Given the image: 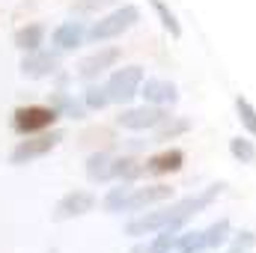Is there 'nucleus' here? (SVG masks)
<instances>
[{"mask_svg":"<svg viewBox=\"0 0 256 253\" xmlns=\"http://www.w3.org/2000/svg\"><path fill=\"white\" fill-rule=\"evenodd\" d=\"M137 21H140V9H137L134 3L116 6V9L104 12V15L86 30V39L96 42V45H98V42H108V39H116V36L128 33L131 27H137Z\"/></svg>","mask_w":256,"mask_h":253,"instance_id":"obj_1","label":"nucleus"},{"mask_svg":"<svg viewBox=\"0 0 256 253\" xmlns=\"http://www.w3.org/2000/svg\"><path fill=\"white\" fill-rule=\"evenodd\" d=\"M60 143H63V131H60V128H48V131H39V134H27V137L18 140V146L12 149L9 164L24 167V164L36 161V158H45V155L54 152Z\"/></svg>","mask_w":256,"mask_h":253,"instance_id":"obj_2","label":"nucleus"},{"mask_svg":"<svg viewBox=\"0 0 256 253\" xmlns=\"http://www.w3.org/2000/svg\"><path fill=\"white\" fill-rule=\"evenodd\" d=\"M146 74H143V66H122V68H114L110 78H108V96H110V104H131L137 96H140V86H143Z\"/></svg>","mask_w":256,"mask_h":253,"instance_id":"obj_3","label":"nucleus"},{"mask_svg":"<svg viewBox=\"0 0 256 253\" xmlns=\"http://www.w3.org/2000/svg\"><path fill=\"white\" fill-rule=\"evenodd\" d=\"M57 120H60V114L51 104H21L12 114V128L21 137H27V134H39V131L54 128Z\"/></svg>","mask_w":256,"mask_h":253,"instance_id":"obj_4","label":"nucleus"},{"mask_svg":"<svg viewBox=\"0 0 256 253\" xmlns=\"http://www.w3.org/2000/svg\"><path fill=\"white\" fill-rule=\"evenodd\" d=\"M120 60H122V48H116V45H98L92 54H86V57L78 63V78L86 80V84H92V80H98L104 72L116 68Z\"/></svg>","mask_w":256,"mask_h":253,"instance_id":"obj_5","label":"nucleus"},{"mask_svg":"<svg viewBox=\"0 0 256 253\" xmlns=\"http://www.w3.org/2000/svg\"><path fill=\"white\" fill-rule=\"evenodd\" d=\"M170 116V108H158V104H140V108H126L116 116V126L128 131H152Z\"/></svg>","mask_w":256,"mask_h":253,"instance_id":"obj_6","label":"nucleus"},{"mask_svg":"<svg viewBox=\"0 0 256 253\" xmlns=\"http://www.w3.org/2000/svg\"><path fill=\"white\" fill-rule=\"evenodd\" d=\"M96 206H98V200H96L92 190H84V188L68 190V194H63V196L57 200V206H54V212H51V220L63 224V220L84 218V214H90Z\"/></svg>","mask_w":256,"mask_h":253,"instance_id":"obj_7","label":"nucleus"},{"mask_svg":"<svg viewBox=\"0 0 256 253\" xmlns=\"http://www.w3.org/2000/svg\"><path fill=\"white\" fill-rule=\"evenodd\" d=\"M18 68H21V74L30 78V80L51 78V74H57V68H60V51H45V48L30 51V54L21 57V66H18Z\"/></svg>","mask_w":256,"mask_h":253,"instance_id":"obj_8","label":"nucleus"},{"mask_svg":"<svg viewBox=\"0 0 256 253\" xmlns=\"http://www.w3.org/2000/svg\"><path fill=\"white\" fill-rule=\"evenodd\" d=\"M182 167H185V152L176 146H167L161 152H152L143 161V179L146 176H170V173H179Z\"/></svg>","mask_w":256,"mask_h":253,"instance_id":"obj_9","label":"nucleus"},{"mask_svg":"<svg viewBox=\"0 0 256 253\" xmlns=\"http://www.w3.org/2000/svg\"><path fill=\"white\" fill-rule=\"evenodd\" d=\"M140 96L146 104H158V108H173L179 102V86L167 78H146L140 86Z\"/></svg>","mask_w":256,"mask_h":253,"instance_id":"obj_10","label":"nucleus"},{"mask_svg":"<svg viewBox=\"0 0 256 253\" xmlns=\"http://www.w3.org/2000/svg\"><path fill=\"white\" fill-rule=\"evenodd\" d=\"M86 30H90V27H84V21H63V24H57L54 33H51V45H54V51L68 54V51L80 48L84 39H86Z\"/></svg>","mask_w":256,"mask_h":253,"instance_id":"obj_11","label":"nucleus"},{"mask_svg":"<svg viewBox=\"0 0 256 253\" xmlns=\"http://www.w3.org/2000/svg\"><path fill=\"white\" fill-rule=\"evenodd\" d=\"M167 200H173V188H170V185H161V182H158V185L134 188L122 212H143V208L158 206V202H167Z\"/></svg>","mask_w":256,"mask_h":253,"instance_id":"obj_12","label":"nucleus"},{"mask_svg":"<svg viewBox=\"0 0 256 253\" xmlns=\"http://www.w3.org/2000/svg\"><path fill=\"white\" fill-rule=\"evenodd\" d=\"M86 179L92 185L114 182V155L110 152H92L86 158Z\"/></svg>","mask_w":256,"mask_h":253,"instance_id":"obj_13","label":"nucleus"},{"mask_svg":"<svg viewBox=\"0 0 256 253\" xmlns=\"http://www.w3.org/2000/svg\"><path fill=\"white\" fill-rule=\"evenodd\" d=\"M42 45H45V24L33 21V24H24L15 30V48L18 51L30 54V51H39Z\"/></svg>","mask_w":256,"mask_h":253,"instance_id":"obj_14","label":"nucleus"},{"mask_svg":"<svg viewBox=\"0 0 256 253\" xmlns=\"http://www.w3.org/2000/svg\"><path fill=\"white\" fill-rule=\"evenodd\" d=\"M188 131H191V120L188 116H167L158 128H152V140L149 143H170V140H176V137H182Z\"/></svg>","mask_w":256,"mask_h":253,"instance_id":"obj_15","label":"nucleus"},{"mask_svg":"<svg viewBox=\"0 0 256 253\" xmlns=\"http://www.w3.org/2000/svg\"><path fill=\"white\" fill-rule=\"evenodd\" d=\"M51 108H54L60 116H68V120H84L86 110H90V108L84 104V98L78 102L74 96H68L63 90H60V92H51Z\"/></svg>","mask_w":256,"mask_h":253,"instance_id":"obj_16","label":"nucleus"},{"mask_svg":"<svg viewBox=\"0 0 256 253\" xmlns=\"http://www.w3.org/2000/svg\"><path fill=\"white\" fill-rule=\"evenodd\" d=\"M143 179V161L134 155H114V182H137Z\"/></svg>","mask_w":256,"mask_h":253,"instance_id":"obj_17","label":"nucleus"},{"mask_svg":"<svg viewBox=\"0 0 256 253\" xmlns=\"http://www.w3.org/2000/svg\"><path fill=\"white\" fill-rule=\"evenodd\" d=\"M202 232H206V250H218V248L230 244V238H232V224H230L226 218H218V220H214L212 226H206Z\"/></svg>","mask_w":256,"mask_h":253,"instance_id":"obj_18","label":"nucleus"},{"mask_svg":"<svg viewBox=\"0 0 256 253\" xmlns=\"http://www.w3.org/2000/svg\"><path fill=\"white\" fill-rule=\"evenodd\" d=\"M149 6H152V12L158 15V21H161V27L173 36V39H182V24H179V18H176V12L164 3V0H149Z\"/></svg>","mask_w":256,"mask_h":253,"instance_id":"obj_19","label":"nucleus"},{"mask_svg":"<svg viewBox=\"0 0 256 253\" xmlns=\"http://www.w3.org/2000/svg\"><path fill=\"white\" fill-rule=\"evenodd\" d=\"M131 190H134V182H120L116 188H110L108 194H104V200H102L104 212H110V214H120V212L126 208L128 196H131Z\"/></svg>","mask_w":256,"mask_h":253,"instance_id":"obj_20","label":"nucleus"},{"mask_svg":"<svg viewBox=\"0 0 256 253\" xmlns=\"http://www.w3.org/2000/svg\"><path fill=\"white\" fill-rule=\"evenodd\" d=\"M179 232H182V230H173V226H167V230H161V232L149 236V250H146V253H170V250H176Z\"/></svg>","mask_w":256,"mask_h":253,"instance_id":"obj_21","label":"nucleus"},{"mask_svg":"<svg viewBox=\"0 0 256 253\" xmlns=\"http://www.w3.org/2000/svg\"><path fill=\"white\" fill-rule=\"evenodd\" d=\"M230 155H232L238 164H256V140L232 137V140H230Z\"/></svg>","mask_w":256,"mask_h":253,"instance_id":"obj_22","label":"nucleus"},{"mask_svg":"<svg viewBox=\"0 0 256 253\" xmlns=\"http://www.w3.org/2000/svg\"><path fill=\"white\" fill-rule=\"evenodd\" d=\"M179 253H202L206 250V232L202 230H182L179 242H176Z\"/></svg>","mask_w":256,"mask_h":253,"instance_id":"obj_23","label":"nucleus"},{"mask_svg":"<svg viewBox=\"0 0 256 253\" xmlns=\"http://www.w3.org/2000/svg\"><path fill=\"white\" fill-rule=\"evenodd\" d=\"M236 116H238V122L244 126V131L256 140V108L244 98V96H236Z\"/></svg>","mask_w":256,"mask_h":253,"instance_id":"obj_24","label":"nucleus"},{"mask_svg":"<svg viewBox=\"0 0 256 253\" xmlns=\"http://www.w3.org/2000/svg\"><path fill=\"white\" fill-rule=\"evenodd\" d=\"M84 104H86L90 110H104V108L110 104L108 86H102V84H90V86L84 90Z\"/></svg>","mask_w":256,"mask_h":253,"instance_id":"obj_25","label":"nucleus"},{"mask_svg":"<svg viewBox=\"0 0 256 253\" xmlns=\"http://www.w3.org/2000/svg\"><path fill=\"white\" fill-rule=\"evenodd\" d=\"M110 6H116V0H74L68 9H72V15H98Z\"/></svg>","mask_w":256,"mask_h":253,"instance_id":"obj_26","label":"nucleus"},{"mask_svg":"<svg viewBox=\"0 0 256 253\" xmlns=\"http://www.w3.org/2000/svg\"><path fill=\"white\" fill-rule=\"evenodd\" d=\"M230 244H236L238 250L248 253V250L256 244V232H254V230H242V232H236V236L230 238Z\"/></svg>","mask_w":256,"mask_h":253,"instance_id":"obj_27","label":"nucleus"},{"mask_svg":"<svg viewBox=\"0 0 256 253\" xmlns=\"http://www.w3.org/2000/svg\"><path fill=\"white\" fill-rule=\"evenodd\" d=\"M146 250H149V242H146V238H143L140 244H134V248H131V253H146Z\"/></svg>","mask_w":256,"mask_h":253,"instance_id":"obj_28","label":"nucleus"},{"mask_svg":"<svg viewBox=\"0 0 256 253\" xmlns=\"http://www.w3.org/2000/svg\"><path fill=\"white\" fill-rule=\"evenodd\" d=\"M224 253H244V250H238L236 244H230V248H226V250H224Z\"/></svg>","mask_w":256,"mask_h":253,"instance_id":"obj_29","label":"nucleus"}]
</instances>
